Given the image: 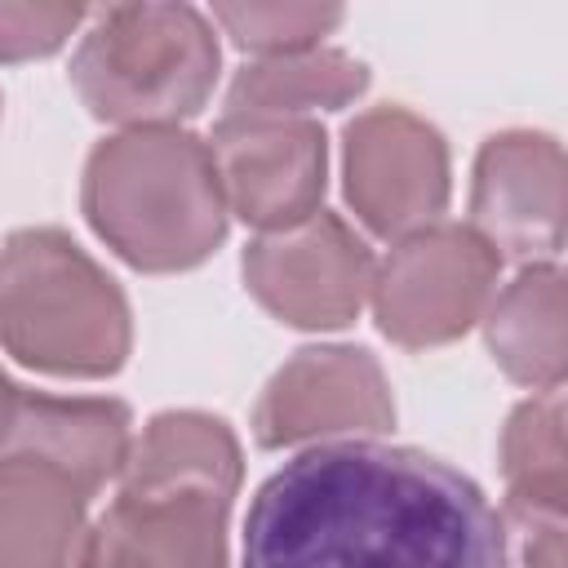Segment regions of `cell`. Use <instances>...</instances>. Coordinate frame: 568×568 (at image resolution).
<instances>
[{
	"label": "cell",
	"instance_id": "ffe728a7",
	"mask_svg": "<svg viewBox=\"0 0 568 568\" xmlns=\"http://www.w3.org/2000/svg\"><path fill=\"white\" fill-rule=\"evenodd\" d=\"M497 528H501V568H568L564 510L506 501Z\"/></svg>",
	"mask_w": 568,
	"mask_h": 568
},
{
	"label": "cell",
	"instance_id": "7a4b0ae2",
	"mask_svg": "<svg viewBox=\"0 0 568 568\" xmlns=\"http://www.w3.org/2000/svg\"><path fill=\"white\" fill-rule=\"evenodd\" d=\"M89 226L138 271L204 262L226 235V200L209 142L186 129H124L93 146L80 191Z\"/></svg>",
	"mask_w": 568,
	"mask_h": 568
},
{
	"label": "cell",
	"instance_id": "8992f818",
	"mask_svg": "<svg viewBox=\"0 0 568 568\" xmlns=\"http://www.w3.org/2000/svg\"><path fill=\"white\" fill-rule=\"evenodd\" d=\"M373 253L337 217L315 213L244 248L248 293L293 328H342L373 293Z\"/></svg>",
	"mask_w": 568,
	"mask_h": 568
},
{
	"label": "cell",
	"instance_id": "d6986e66",
	"mask_svg": "<svg viewBox=\"0 0 568 568\" xmlns=\"http://www.w3.org/2000/svg\"><path fill=\"white\" fill-rule=\"evenodd\" d=\"M84 22L80 4H22L0 0V62L44 58L67 44V36Z\"/></svg>",
	"mask_w": 568,
	"mask_h": 568
},
{
	"label": "cell",
	"instance_id": "ac0fdd59",
	"mask_svg": "<svg viewBox=\"0 0 568 568\" xmlns=\"http://www.w3.org/2000/svg\"><path fill=\"white\" fill-rule=\"evenodd\" d=\"M213 18L226 27V36L240 49L280 58L320 49V36H328L342 22L337 4H217Z\"/></svg>",
	"mask_w": 568,
	"mask_h": 568
},
{
	"label": "cell",
	"instance_id": "e0dca14e",
	"mask_svg": "<svg viewBox=\"0 0 568 568\" xmlns=\"http://www.w3.org/2000/svg\"><path fill=\"white\" fill-rule=\"evenodd\" d=\"M506 501L568 510V448H564V390L524 399L501 430Z\"/></svg>",
	"mask_w": 568,
	"mask_h": 568
},
{
	"label": "cell",
	"instance_id": "6da1fadb",
	"mask_svg": "<svg viewBox=\"0 0 568 568\" xmlns=\"http://www.w3.org/2000/svg\"><path fill=\"white\" fill-rule=\"evenodd\" d=\"M244 568H501V528L479 484L422 448L320 444L257 488Z\"/></svg>",
	"mask_w": 568,
	"mask_h": 568
},
{
	"label": "cell",
	"instance_id": "9a60e30c",
	"mask_svg": "<svg viewBox=\"0 0 568 568\" xmlns=\"http://www.w3.org/2000/svg\"><path fill=\"white\" fill-rule=\"evenodd\" d=\"M488 351L501 373L532 390H555L568 368L564 342V271L555 262L524 266L484 315Z\"/></svg>",
	"mask_w": 568,
	"mask_h": 568
},
{
	"label": "cell",
	"instance_id": "7c38bea8",
	"mask_svg": "<svg viewBox=\"0 0 568 568\" xmlns=\"http://www.w3.org/2000/svg\"><path fill=\"white\" fill-rule=\"evenodd\" d=\"M226 497L120 493L89 528L84 568H226Z\"/></svg>",
	"mask_w": 568,
	"mask_h": 568
},
{
	"label": "cell",
	"instance_id": "52a82bcc",
	"mask_svg": "<svg viewBox=\"0 0 568 568\" xmlns=\"http://www.w3.org/2000/svg\"><path fill=\"white\" fill-rule=\"evenodd\" d=\"M209 151L226 209L248 226L275 235L320 213L328 146L311 115H222Z\"/></svg>",
	"mask_w": 568,
	"mask_h": 568
},
{
	"label": "cell",
	"instance_id": "9c48e42d",
	"mask_svg": "<svg viewBox=\"0 0 568 568\" xmlns=\"http://www.w3.org/2000/svg\"><path fill=\"white\" fill-rule=\"evenodd\" d=\"M395 399L382 364L364 346H306L262 390L253 435L262 448H288L333 435H382Z\"/></svg>",
	"mask_w": 568,
	"mask_h": 568
},
{
	"label": "cell",
	"instance_id": "5b68a950",
	"mask_svg": "<svg viewBox=\"0 0 568 568\" xmlns=\"http://www.w3.org/2000/svg\"><path fill=\"white\" fill-rule=\"evenodd\" d=\"M497 248L470 226L430 222L408 231L373 271L368 297L377 328L408 351L444 346L484 320L497 293Z\"/></svg>",
	"mask_w": 568,
	"mask_h": 568
},
{
	"label": "cell",
	"instance_id": "277c9868",
	"mask_svg": "<svg viewBox=\"0 0 568 568\" xmlns=\"http://www.w3.org/2000/svg\"><path fill=\"white\" fill-rule=\"evenodd\" d=\"M217 80V36L191 4H111L71 58L80 102L111 124L160 129L195 115Z\"/></svg>",
	"mask_w": 568,
	"mask_h": 568
},
{
	"label": "cell",
	"instance_id": "2e32d148",
	"mask_svg": "<svg viewBox=\"0 0 568 568\" xmlns=\"http://www.w3.org/2000/svg\"><path fill=\"white\" fill-rule=\"evenodd\" d=\"M368 71L342 49H302L248 62L226 93V115H306L346 106L364 93Z\"/></svg>",
	"mask_w": 568,
	"mask_h": 568
},
{
	"label": "cell",
	"instance_id": "30bf717a",
	"mask_svg": "<svg viewBox=\"0 0 568 568\" xmlns=\"http://www.w3.org/2000/svg\"><path fill=\"white\" fill-rule=\"evenodd\" d=\"M475 226L497 257H555L564 244V151L550 133L510 129L479 146L470 186Z\"/></svg>",
	"mask_w": 568,
	"mask_h": 568
},
{
	"label": "cell",
	"instance_id": "8fae6325",
	"mask_svg": "<svg viewBox=\"0 0 568 568\" xmlns=\"http://www.w3.org/2000/svg\"><path fill=\"white\" fill-rule=\"evenodd\" d=\"M129 444V408L120 399L36 395L0 373V462L53 466L93 497L120 475Z\"/></svg>",
	"mask_w": 568,
	"mask_h": 568
},
{
	"label": "cell",
	"instance_id": "5bb4252c",
	"mask_svg": "<svg viewBox=\"0 0 568 568\" xmlns=\"http://www.w3.org/2000/svg\"><path fill=\"white\" fill-rule=\"evenodd\" d=\"M240 488V444L222 417L209 413H160L129 444L120 466V493H213L235 497Z\"/></svg>",
	"mask_w": 568,
	"mask_h": 568
},
{
	"label": "cell",
	"instance_id": "3957f363",
	"mask_svg": "<svg viewBox=\"0 0 568 568\" xmlns=\"http://www.w3.org/2000/svg\"><path fill=\"white\" fill-rule=\"evenodd\" d=\"M120 284L62 231H13L0 248V346L53 377H106L129 359Z\"/></svg>",
	"mask_w": 568,
	"mask_h": 568
},
{
	"label": "cell",
	"instance_id": "ba28073f",
	"mask_svg": "<svg viewBox=\"0 0 568 568\" xmlns=\"http://www.w3.org/2000/svg\"><path fill=\"white\" fill-rule=\"evenodd\" d=\"M346 200L386 240L430 226L448 204V146L404 106H373L346 124Z\"/></svg>",
	"mask_w": 568,
	"mask_h": 568
},
{
	"label": "cell",
	"instance_id": "4fadbf2b",
	"mask_svg": "<svg viewBox=\"0 0 568 568\" xmlns=\"http://www.w3.org/2000/svg\"><path fill=\"white\" fill-rule=\"evenodd\" d=\"M84 506L62 470L0 462V568H84Z\"/></svg>",
	"mask_w": 568,
	"mask_h": 568
}]
</instances>
